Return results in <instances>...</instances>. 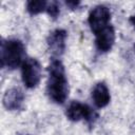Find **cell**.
I'll list each match as a JSON object with an SVG mask.
<instances>
[{
  "label": "cell",
  "instance_id": "obj_1",
  "mask_svg": "<svg viewBox=\"0 0 135 135\" xmlns=\"http://www.w3.org/2000/svg\"><path fill=\"white\" fill-rule=\"evenodd\" d=\"M49 79L46 84V93L55 103H63L69 95V83L65 76V70L59 59L52 58L47 68Z\"/></svg>",
  "mask_w": 135,
  "mask_h": 135
},
{
  "label": "cell",
  "instance_id": "obj_2",
  "mask_svg": "<svg viewBox=\"0 0 135 135\" xmlns=\"http://www.w3.org/2000/svg\"><path fill=\"white\" fill-rule=\"evenodd\" d=\"M25 60L23 43L18 39H8L1 42V66L14 70L22 65Z\"/></svg>",
  "mask_w": 135,
  "mask_h": 135
},
{
  "label": "cell",
  "instance_id": "obj_3",
  "mask_svg": "<svg viewBox=\"0 0 135 135\" xmlns=\"http://www.w3.org/2000/svg\"><path fill=\"white\" fill-rule=\"evenodd\" d=\"M65 115L72 121H79L83 119L90 126H92L98 117L97 113L90 105L79 101H72L66 108Z\"/></svg>",
  "mask_w": 135,
  "mask_h": 135
},
{
  "label": "cell",
  "instance_id": "obj_4",
  "mask_svg": "<svg viewBox=\"0 0 135 135\" xmlns=\"http://www.w3.org/2000/svg\"><path fill=\"white\" fill-rule=\"evenodd\" d=\"M21 77L24 85L33 89L38 85L41 79V65L35 58H25L21 65Z\"/></svg>",
  "mask_w": 135,
  "mask_h": 135
},
{
  "label": "cell",
  "instance_id": "obj_5",
  "mask_svg": "<svg viewBox=\"0 0 135 135\" xmlns=\"http://www.w3.org/2000/svg\"><path fill=\"white\" fill-rule=\"evenodd\" d=\"M111 20V12L110 8L105 5H97L95 6L89 14V25L94 34L103 30L104 27L110 25Z\"/></svg>",
  "mask_w": 135,
  "mask_h": 135
},
{
  "label": "cell",
  "instance_id": "obj_6",
  "mask_svg": "<svg viewBox=\"0 0 135 135\" xmlns=\"http://www.w3.org/2000/svg\"><path fill=\"white\" fill-rule=\"evenodd\" d=\"M65 39H66V32L61 28H57L49 35L47 45L54 59H58V57H60L64 53Z\"/></svg>",
  "mask_w": 135,
  "mask_h": 135
},
{
  "label": "cell",
  "instance_id": "obj_7",
  "mask_svg": "<svg viewBox=\"0 0 135 135\" xmlns=\"http://www.w3.org/2000/svg\"><path fill=\"white\" fill-rule=\"evenodd\" d=\"M115 42V31L110 24L95 34V44L99 52H109Z\"/></svg>",
  "mask_w": 135,
  "mask_h": 135
},
{
  "label": "cell",
  "instance_id": "obj_8",
  "mask_svg": "<svg viewBox=\"0 0 135 135\" xmlns=\"http://www.w3.org/2000/svg\"><path fill=\"white\" fill-rule=\"evenodd\" d=\"M24 100V94L19 88H12L7 90L3 96V105L9 111L21 109Z\"/></svg>",
  "mask_w": 135,
  "mask_h": 135
},
{
  "label": "cell",
  "instance_id": "obj_9",
  "mask_svg": "<svg viewBox=\"0 0 135 135\" xmlns=\"http://www.w3.org/2000/svg\"><path fill=\"white\" fill-rule=\"evenodd\" d=\"M92 99L97 108H104L109 104L111 96L108 86L103 82H98L92 90Z\"/></svg>",
  "mask_w": 135,
  "mask_h": 135
},
{
  "label": "cell",
  "instance_id": "obj_10",
  "mask_svg": "<svg viewBox=\"0 0 135 135\" xmlns=\"http://www.w3.org/2000/svg\"><path fill=\"white\" fill-rule=\"evenodd\" d=\"M47 2L44 0H36V1H28L26 3V11L30 15H37L44 11H46Z\"/></svg>",
  "mask_w": 135,
  "mask_h": 135
},
{
  "label": "cell",
  "instance_id": "obj_11",
  "mask_svg": "<svg viewBox=\"0 0 135 135\" xmlns=\"http://www.w3.org/2000/svg\"><path fill=\"white\" fill-rule=\"evenodd\" d=\"M46 13H47L49 16H51L53 19H56V18L58 17V15L60 14V8H59L58 2H57V1H52L51 3H47Z\"/></svg>",
  "mask_w": 135,
  "mask_h": 135
},
{
  "label": "cell",
  "instance_id": "obj_12",
  "mask_svg": "<svg viewBox=\"0 0 135 135\" xmlns=\"http://www.w3.org/2000/svg\"><path fill=\"white\" fill-rule=\"evenodd\" d=\"M65 4H66L68 6H70V7L73 9V8H76V7H77V5L79 4V2H78V1H66Z\"/></svg>",
  "mask_w": 135,
  "mask_h": 135
},
{
  "label": "cell",
  "instance_id": "obj_13",
  "mask_svg": "<svg viewBox=\"0 0 135 135\" xmlns=\"http://www.w3.org/2000/svg\"><path fill=\"white\" fill-rule=\"evenodd\" d=\"M130 22H131V24L135 27V15H133V16L130 17Z\"/></svg>",
  "mask_w": 135,
  "mask_h": 135
}]
</instances>
